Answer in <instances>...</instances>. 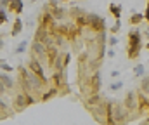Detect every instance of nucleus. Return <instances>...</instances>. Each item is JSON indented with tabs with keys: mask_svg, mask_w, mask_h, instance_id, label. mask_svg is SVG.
I'll use <instances>...</instances> for the list:
<instances>
[{
	"mask_svg": "<svg viewBox=\"0 0 149 125\" xmlns=\"http://www.w3.org/2000/svg\"><path fill=\"white\" fill-rule=\"evenodd\" d=\"M23 78H24V87H26V90H31V89L38 90V89L42 87V83H43L40 78H37V77L33 75V71L28 73V71L23 70Z\"/></svg>",
	"mask_w": 149,
	"mask_h": 125,
	"instance_id": "1",
	"label": "nucleus"
},
{
	"mask_svg": "<svg viewBox=\"0 0 149 125\" xmlns=\"http://www.w3.org/2000/svg\"><path fill=\"white\" fill-rule=\"evenodd\" d=\"M128 40H130V52H128V56L130 57H135L137 56V50H139V43H141V38H139V33L137 31H134L130 37H128Z\"/></svg>",
	"mask_w": 149,
	"mask_h": 125,
	"instance_id": "2",
	"label": "nucleus"
},
{
	"mask_svg": "<svg viewBox=\"0 0 149 125\" xmlns=\"http://www.w3.org/2000/svg\"><path fill=\"white\" fill-rule=\"evenodd\" d=\"M30 70L37 75L38 78L42 80V82H45V75H43V70H42V66H40V63H38L37 59H31L30 61Z\"/></svg>",
	"mask_w": 149,
	"mask_h": 125,
	"instance_id": "3",
	"label": "nucleus"
},
{
	"mask_svg": "<svg viewBox=\"0 0 149 125\" xmlns=\"http://www.w3.org/2000/svg\"><path fill=\"white\" fill-rule=\"evenodd\" d=\"M9 9L19 14L23 10V0H9Z\"/></svg>",
	"mask_w": 149,
	"mask_h": 125,
	"instance_id": "4",
	"label": "nucleus"
},
{
	"mask_svg": "<svg viewBox=\"0 0 149 125\" xmlns=\"http://www.w3.org/2000/svg\"><path fill=\"white\" fill-rule=\"evenodd\" d=\"M0 82L5 85V89H12V87H14V80H12L9 75H3V73H0Z\"/></svg>",
	"mask_w": 149,
	"mask_h": 125,
	"instance_id": "5",
	"label": "nucleus"
},
{
	"mask_svg": "<svg viewBox=\"0 0 149 125\" xmlns=\"http://www.w3.org/2000/svg\"><path fill=\"white\" fill-rule=\"evenodd\" d=\"M33 49H35V52H37L38 56H43V54H45V50H43V45H42L40 42H35V43H33Z\"/></svg>",
	"mask_w": 149,
	"mask_h": 125,
	"instance_id": "6",
	"label": "nucleus"
},
{
	"mask_svg": "<svg viewBox=\"0 0 149 125\" xmlns=\"http://www.w3.org/2000/svg\"><path fill=\"white\" fill-rule=\"evenodd\" d=\"M21 30H23V24H21V21H19V19H16V23H14V28H12V35H17Z\"/></svg>",
	"mask_w": 149,
	"mask_h": 125,
	"instance_id": "7",
	"label": "nucleus"
},
{
	"mask_svg": "<svg viewBox=\"0 0 149 125\" xmlns=\"http://www.w3.org/2000/svg\"><path fill=\"white\" fill-rule=\"evenodd\" d=\"M24 106H26V103H24L23 96H17V97H16V108H19V110H21V108H24Z\"/></svg>",
	"mask_w": 149,
	"mask_h": 125,
	"instance_id": "8",
	"label": "nucleus"
},
{
	"mask_svg": "<svg viewBox=\"0 0 149 125\" xmlns=\"http://www.w3.org/2000/svg\"><path fill=\"white\" fill-rule=\"evenodd\" d=\"M111 12L116 16V17H120V7H118V5H114V3H113V5H111Z\"/></svg>",
	"mask_w": 149,
	"mask_h": 125,
	"instance_id": "9",
	"label": "nucleus"
},
{
	"mask_svg": "<svg viewBox=\"0 0 149 125\" xmlns=\"http://www.w3.org/2000/svg\"><path fill=\"white\" fill-rule=\"evenodd\" d=\"M5 21H7V16H5V12H3V10H0V24H2V23H5Z\"/></svg>",
	"mask_w": 149,
	"mask_h": 125,
	"instance_id": "10",
	"label": "nucleus"
},
{
	"mask_svg": "<svg viewBox=\"0 0 149 125\" xmlns=\"http://www.w3.org/2000/svg\"><path fill=\"white\" fill-rule=\"evenodd\" d=\"M24 49H26V42H23V43H21V45L17 47V52H23Z\"/></svg>",
	"mask_w": 149,
	"mask_h": 125,
	"instance_id": "11",
	"label": "nucleus"
},
{
	"mask_svg": "<svg viewBox=\"0 0 149 125\" xmlns=\"http://www.w3.org/2000/svg\"><path fill=\"white\" fill-rule=\"evenodd\" d=\"M141 19H142V16H139V14H137V16H134V19H132V21H134V23H137V21H141Z\"/></svg>",
	"mask_w": 149,
	"mask_h": 125,
	"instance_id": "12",
	"label": "nucleus"
},
{
	"mask_svg": "<svg viewBox=\"0 0 149 125\" xmlns=\"http://www.w3.org/2000/svg\"><path fill=\"white\" fill-rule=\"evenodd\" d=\"M120 87H121V83H113V87H111V89L114 90V89H120Z\"/></svg>",
	"mask_w": 149,
	"mask_h": 125,
	"instance_id": "13",
	"label": "nucleus"
},
{
	"mask_svg": "<svg viewBox=\"0 0 149 125\" xmlns=\"http://www.w3.org/2000/svg\"><path fill=\"white\" fill-rule=\"evenodd\" d=\"M2 92H5V85L0 82V94H2Z\"/></svg>",
	"mask_w": 149,
	"mask_h": 125,
	"instance_id": "14",
	"label": "nucleus"
},
{
	"mask_svg": "<svg viewBox=\"0 0 149 125\" xmlns=\"http://www.w3.org/2000/svg\"><path fill=\"white\" fill-rule=\"evenodd\" d=\"M2 68H3V70H7V71H10V66H7V64H3V63H2Z\"/></svg>",
	"mask_w": 149,
	"mask_h": 125,
	"instance_id": "15",
	"label": "nucleus"
},
{
	"mask_svg": "<svg viewBox=\"0 0 149 125\" xmlns=\"http://www.w3.org/2000/svg\"><path fill=\"white\" fill-rule=\"evenodd\" d=\"M135 73H137V75H141V73H142V66H139V68L135 70Z\"/></svg>",
	"mask_w": 149,
	"mask_h": 125,
	"instance_id": "16",
	"label": "nucleus"
}]
</instances>
